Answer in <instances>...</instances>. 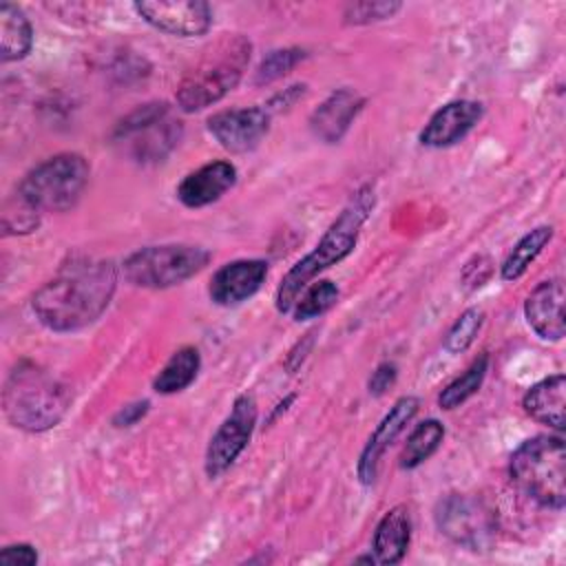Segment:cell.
<instances>
[{
	"mask_svg": "<svg viewBox=\"0 0 566 566\" xmlns=\"http://www.w3.org/2000/svg\"><path fill=\"white\" fill-rule=\"evenodd\" d=\"M117 290L111 259L71 256L31 298L35 318L53 332H77L95 323Z\"/></svg>",
	"mask_w": 566,
	"mask_h": 566,
	"instance_id": "6da1fadb",
	"label": "cell"
},
{
	"mask_svg": "<svg viewBox=\"0 0 566 566\" xmlns=\"http://www.w3.org/2000/svg\"><path fill=\"white\" fill-rule=\"evenodd\" d=\"M374 201H376V197H374L371 186H363L360 190H356V195L349 199V203L340 210V214L325 230V234L316 243V248L287 270V274L281 279V283L276 287V298H274L276 310L281 314L292 312L296 298L301 296V292L307 287V283L318 272L336 265L338 261H343L345 256L352 254V250L356 248L360 228L365 226V221L369 219V214L374 210Z\"/></svg>",
	"mask_w": 566,
	"mask_h": 566,
	"instance_id": "7a4b0ae2",
	"label": "cell"
},
{
	"mask_svg": "<svg viewBox=\"0 0 566 566\" xmlns=\"http://www.w3.org/2000/svg\"><path fill=\"white\" fill-rule=\"evenodd\" d=\"M2 407L13 427L42 433L64 418L71 407V391L44 367L20 360L4 380Z\"/></svg>",
	"mask_w": 566,
	"mask_h": 566,
	"instance_id": "3957f363",
	"label": "cell"
},
{
	"mask_svg": "<svg viewBox=\"0 0 566 566\" xmlns=\"http://www.w3.org/2000/svg\"><path fill=\"white\" fill-rule=\"evenodd\" d=\"M250 53L252 42L239 33L212 42L177 84V106L184 113H197L223 99L241 82Z\"/></svg>",
	"mask_w": 566,
	"mask_h": 566,
	"instance_id": "277c9868",
	"label": "cell"
},
{
	"mask_svg": "<svg viewBox=\"0 0 566 566\" xmlns=\"http://www.w3.org/2000/svg\"><path fill=\"white\" fill-rule=\"evenodd\" d=\"M509 475L526 497L562 511L566 502V449L562 436L524 440L511 453Z\"/></svg>",
	"mask_w": 566,
	"mask_h": 566,
	"instance_id": "5b68a950",
	"label": "cell"
},
{
	"mask_svg": "<svg viewBox=\"0 0 566 566\" xmlns=\"http://www.w3.org/2000/svg\"><path fill=\"white\" fill-rule=\"evenodd\" d=\"M91 177L88 161L77 153H60L31 168L18 186V192L40 212L71 210Z\"/></svg>",
	"mask_w": 566,
	"mask_h": 566,
	"instance_id": "8992f818",
	"label": "cell"
},
{
	"mask_svg": "<svg viewBox=\"0 0 566 566\" xmlns=\"http://www.w3.org/2000/svg\"><path fill=\"white\" fill-rule=\"evenodd\" d=\"M210 250L188 243L148 245L126 256L124 279L137 287L166 290L201 272L210 261Z\"/></svg>",
	"mask_w": 566,
	"mask_h": 566,
	"instance_id": "52a82bcc",
	"label": "cell"
},
{
	"mask_svg": "<svg viewBox=\"0 0 566 566\" xmlns=\"http://www.w3.org/2000/svg\"><path fill=\"white\" fill-rule=\"evenodd\" d=\"M181 139V122L166 102H150L128 113L113 130V142L135 161H161Z\"/></svg>",
	"mask_w": 566,
	"mask_h": 566,
	"instance_id": "ba28073f",
	"label": "cell"
},
{
	"mask_svg": "<svg viewBox=\"0 0 566 566\" xmlns=\"http://www.w3.org/2000/svg\"><path fill=\"white\" fill-rule=\"evenodd\" d=\"M436 524L444 537L467 551H486L495 539V515L473 495H444L436 506Z\"/></svg>",
	"mask_w": 566,
	"mask_h": 566,
	"instance_id": "9c48e42d",
	"label": "cell"
},
{
	"mask_svg": "<svg viewBox=\"0 0 566 566\" xmlns=\"http://www.w3.org/2000/svg\"><path fill=\"white\" fill-rule=\"evenodd\" d=\"M256 400L252 394H241L232 402L230 413L219 424L214 436L208 442L206 449V475L219 478L226 473L234 460L241 455V451L248 447L252 431L256 427Z\"/></svg>",
	"mask_w": 566,
	"mask_h": 566,
	"instance_id": "30bf717a",
	"label": "cell"
},
{
	"mask_svg": "<svg viewBox=\"0 0 566 566\" xmlns=\"http://www.w3.org/2000/svg\"><path fill=\"white\" fill-rule=\"evenodd\" d=\"M133 9L157 31L177 38L203 35L212 24V9L201 0H144Z\"/></svg>",
	"mask_w": 566,
	"mask_h": 566,
	"instance_id": "8fae6325",
	"label": "cell"
},
{
	"mask_svg": "<svg viewBox=\"0 0 566 566\" xmlns=\"http://www.w3.org/2000/svg\"><path fill=\"white\" fill-rule=\"evenodd\" d=\"M210 135L230 153H250L270 130V108L245 106L214 113L208 119Z\"/></svg>",
	"mask_w": 566,
	"mask_h": 566,
	"instance_id": "7c38bea8",
	"label": "cell"
},
{
	"mask_svg": "<svg viewBox=\"0 0 566 566\" xmlns=\"http://www.w3.org/2000/svg\"><path fill=\"white\" fill-rule=\"evenodd\" d=\"M416 413H418V398H413V396L398 398L394 402V407L385 413V418L378 422V427L369 436V440L363 447L360 458H358L356 471H358V478L363 484H371L376 480L380 458L394 444V440L405 431V427L413 420Z\"/></svg>",
	"mask_w": 566,
	"mask_h": 566,
	"instance_id": "4fadbf2b",
	"label": "cell"
},
{
	"mask_svg": "<svg viewBox=\"0 0 566 566\" xmlns=\"http://www.w3.org/2000/svg\"><path fill=\"white\" fill-rule=\"evenodd\" d=\"M268 276V263L261 259H239L221 265L210 279L208 294L217 305L230 307L259 292Z\"/></svg>",
	"mask_w": 566,
	"mask_h": 566,
	"instance_id": "5bb4252c",
	"label": "cell"
},
{
	"mask_svg": "<svg viewBox=\"0 0 566 566\" xmlns=\"http://www.w3.org/2000/svg\"><path fill=\"white\" fill-rule=\"evenodd\" d=\"M564 281L548 279L542 281L524 301V316L528 327L544 340H562L566 334L564 314Z\"/></svg>",
	"mask_w": 566,
	"mask_h": 566,
	"instance_id": "9a60e30c",
	"label": "cell"
},
{
	"mask_svg": "<svg viewBox=\"0 0 566 566\" xmlns=\"http://www.w3.org/2000/svg\"><path fill=\"white\" fill-rule=\"evenodd\" d=\"M482 104L473 99H455L438 108L420 133V144L429 148H447L462 142L482 119Z\"/></svg>",
	"mask_w": 566,
	"mask_h": 566,
	"instance_id": "2e32d148",
	"label": "cell"
},
{
	"mask_svg": "<svg viewBox=\"0 0 566 566\" xmlns=\"http://www.w3.org/2000/svg\"><path fill=\"white\" fill-rule=\"evenodd\" d=\"M237 184V168L230 161H210L188 172L177 186V199L186 208H203L221 199Z\"/></svg>",
	"mask_w": 566,
	"mask_h": 566,
	"instance_id": "e0dca14e",
	"label": "cell"
},
{
	"mask_svg": "<svg viewBox=\"0 0 566 566\" xmlns=\"http://www.w3.org/2000/svg\"><path fill=\"white\" fill-rule=\"evenodd\" d=\"M363 106H365V97H360L356 91L352 88L334 91L310 117V128L314 137L325 144L340 142Z\"/></svg>",
	"mask_w": 566,
	"mask_h": 566,
	"instance_id": "ac0fdd59",
	"label": "cell"
},
{
	"mask_svg": "<svg viewBox=\"0 0 566 566\" xmlns=\"http://www.w3.org/2000/svg\"><path fill=\"white\" fill-rule=\"evenodd\" d=\"M526 416L539 424H548L557 431L564 429V407H566V378L562 374L548 376L533 387L522 398Z\"/></svg>",
	"mask_w": 566,
	"mask_h": 566,
	"instance_id": "d6986e66",
	"label": "cell"
},
{
	"mask_svg": "<svg viewBox=\"0 0 566 566\" xmlns=\"http://www.w3.org/2000/svg\"><path fill=\"white\" fill-rule=\"evenodd\" d=\"M411 539V517L407 506L389 509L376 526L374 533V557L378 564H398L402 562Z\"/></svg>",
	"mask_w": 566,
	"mask_h": 566,
	"instance_id": "ffe728a7",
	"label": "cell"
},
{
	"mask_svg": "<svg viewBox=\"0 0 566 566\" xmlns=\"http://www.w3.org/2000/svg\"><path fill=\"white\" fill-rule=\"evenodd\" d=\"M33 46V29L24 11L11 2L0 4V60L18 62Z\"/></svg>",
	"mask_w": 566,
	"mask_h": 566,
	"instance_id": "44dd1931",
	"label": "cell"
},
{
	"mask_svg": "<svg viewBox=\"0 0 566 566\" xmlns=\"http://www.w3.org/2000/svg\"><path fill=\"white\" fill-rule=\"evenodd\" d=\"M199 367H201V356L197 352V347H181L177 349L168 363L161 367V371L155 376L153 380V389L157 394H177V391H184L199 374Z\"/></svg>",
	"mask_w": 566,
	"mask_h": 566,
	"instance_id": "7402d4cb",
	"label": "cell"
},
{
	"mask_svg": "<svg viewBox=\"0 0 566 566\" xmlns=\"http://www.w3.org/2000/svg\"><path fill=\"white\" fill-rule=\"evenodd\" d=\"M553 239V226H537L531 232H526L509 252L504 259L500 274L504 281L520 279L528 265L539 256V252L546 248V243Z\"/></svg>",
	"mask_w": 566,
	"mask_h": 566,
	"instance_id": "603a6c76",
	"label": "cell"
},
{
	"mask_svg": "<svg viewBox=\"0 0 566 566\" xmlns=\"http://www.w3.org/2000/svg\"><path fill=\"white\" fill-rule=\"evenodd\" d=\"M442 438H444V427L436 418H429L416 424L402 449L400 467L402 469L420 467L424 460H429L438 451V447L442 444Z\"/></svg>",
	"mask_w": 566,
	"mask_h": 566,
	"instance_id": "cb8c5ba5",
	"label": "cell"
},
{
	"mask_svg": "<svg viewBox=\"0 0 566 566\" xmlns=\"http://www.w3.org/2000/svg\"><path fill=\"white\" fill-rule=\"evenodd\" d=\"M489 371V356L480 354L455 380H451L438 396V405L444 411H451L455 407H460L462 402H467L473 394H478V389L482 387L484 378Z\"/></svg>",
	"mask_w": 566,
	"mask_h": 566,
	"instance_id": "d4e9b609",
	"label": "cell"
},
{
	"mask_svg": "<svg viewBox=\"0 0 566 566\" xmlns=\"http://www.w3.org/2000/svg\"><path fill=\"white\" fill-rule=\"evenodd\" d=\"M338 301V287L332 281H318L310 285L294 303L292 314L296 321H310L325 314Z\"/></svg>",
	"mask_w": 566,
	"mask_h": 566,
	"instance_id": "484cf974",
	"label": "cell"
},
{
	"mask_svg": "<svg viewBox=\"0 0 566 566\" xmlns=\"http://www.w3.org/2000/svg\"><path fill=\"white\" fill-rule=\"evenodd\" d=\"M40 210H35L20 192L4 201L2 230L4 234H29L40 226Z\"/></svg>",
	"mask_w": 566,
	"mask_h": 566,
	"instance_id": "4316f807",
	"label": "cell"
},
{
	"mask_svg": "<svg viewBox=\"0 0 566 566\" xmlns=\"http://www.w3.org/2000/svg\"><path fill=\"white\" fill-rule=\"evenodd\" d=\"M303 57H305V51H303V49H296V46L270 51V53L261 60V64L256 66V71H254V84L263 86V84H270V82H274V80H281V77L287 75Z\"/></svg>",
	"mask_w": 566,
	"mask_h": 566,
	"instance_id": "83f0119b",
	"label": "cell"
},
{
	"mask_svg": "<svg viewBox=\"0 0 566 566\" xmlns=\"http://www.w3.org/2000/svg\"><path fill=\"white\" fill-rule=\"evenodd\" d=\"M484 323V312L480 307H469L464 310L455 323L451 325V329L447 332L444 338V349L451 354H462L464 349L471 347V343L475 340L480 327Z\"/></svg>",
	"mask_w": 566,
	"mask_h": 566,
	"instance_id": "f1b7e54d",
	"label": "cell"
},
{
	"mask_svg": "<svg viewBox=\"0 0 566 566\" xmlns=\"http://www.w3.org/2000/svg\"><path fill=\"white\" fill-rule=\"evenodd\" d=\"M400 11V2H354L347 4L343 18L347 24H369L387 20Z\"/></svg>",
	"mask_w": 566,
	"mask_h": 566,
	"instance_id": "f546056e",
	"label": "cell"
},
{
	"mask_svg": "<svg viewBox=\"0 0 566 566\" xmlns=\"http://www.w3.org/2000/svg\"><path fill=\"white\" fill-rule=\"evenodd\" d=\"M0 564L4 566H33L38 564V551L31 544H11L0 553Z\"/></svg>",
	"mask_w": 566,
	"mask_h": 566,
	"instance_id": "4dcf8cb0",
	"label": "cell"
},
{
	"mask_svg": "<svg viewBox=\"0 0 566 566\" xmlns=\"http://www.w3.org/2000/svg\"><path fill=\"white\" fill-rule=\"evenodd\" d=\"M396 376H398V369H396L394 363H380L374 369L371 378H369V385H367L369 394L371 396H382L396 382Z\"/></svg>",
	"mask_w": 566,
	"mask_h": 566,
	"instance_id": "1f68e13d",
	"label": "cell"
},
{
	"mask_svg": "<svg viewBox=\"0 0 566 566\" xmlns=\"http://www.w3.org/2000/svg\"><path fill=\"white\" fill-rule=\"evenodd\" d=\"M148 407H150V402H148V400L130 402V405H126L124 409H119V411H117V416L113 418V422H115L117 427H130V424H135L139 418H144V416H146Z\"/></svg>",
	"mask_w": 566,
	"mask_h": 566,
	"instance_id": "d6a6232c",
	"label": "cell"
}]
</instances>
